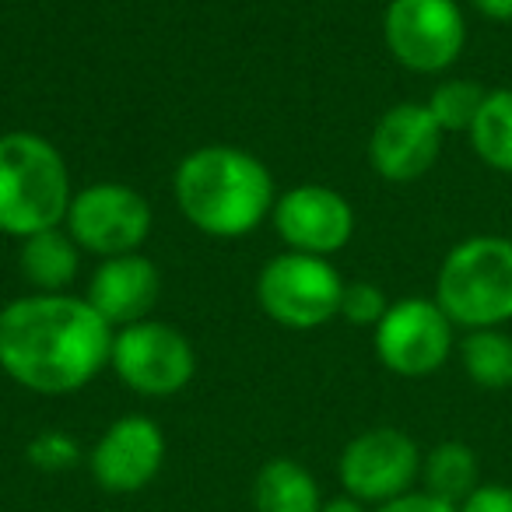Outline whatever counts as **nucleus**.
I'll use <instances>...</instances> for the list:
<instances>
[{
  "instance_id": "obj_1",
  "label": "nucleus",
  "mask_w": 512,
  "mask_h": 512,
  "mask_svg": "<svg viewBox=\"0 0 512 512\" xmlns=\"http://www.w3.org/2000/svg\"><path fill=\"white\" fill-rule=\"evenodd\" d=\"M116 330L78 295H22L0 309V369L39 397L78 393L109 365Z\"/></svg>"
},
{
  "instance_id": "obj_2",
  "label": "nucleus",
  "mask_w": 512,
  "mask_h": 512,
  "mask_svg": "<svg viewBox=\"0 0 512 512\" xmlns=\"http://www.w3.org/2000/svg\"><path fill=\"white\" fill-rule=\"evenodd\" d=\"M176 207L211 239H242L271 221L278 204L274 176L256 155L232 144H204L176 165Z\"/></svg>"
},
{
  "instance_id": "obj_3",
  "label": "nucleus",
  "mask_w": 512,
  "mask_h": 512,
  "mask_svg": "<svg viewBox=\"0 0 512 512\" xmlns=\"http://www.w3.org/2000/svg\"><path fill=\"white\" fill-rule=\"evenodd\" d=\"M74 186L60 148L36 130L0 134V235L29 239L64 225Z\"/></svg>"
},
{
  "instance_id": "obj_4",
  "label": "nucleus",
  "mask_w": 512,
  "mask_h": 512,
  "mask_svg": "<svg viewBox=\"0 0 512 512\" xmlns=\"http://www.w3.org/2000/svg\"><path fill=\"white\" fill-rule=\"evenodd\" d=\"M435 302L463 330L512 323V239L470 235L446 253L435 278Z\"/></svg>"
},
{
  "instance_id": "obj_5",
  "label": "nucleus",
  "mask_w": 512,
  "mask_h": 512,
  "mask_svg": "<svg viewBox=\"0 0 512 512\" xmlns=\"http://www.w3.org/2000/svg\"><path fill=\"white\" fill-rule=\"evenodd\" d=\"M344 278L327 256L285 253L271 256L256 274V302L278 327L320 330L341 316Z\"/></svg>"
},
{
  "instance_id": "obj_6",
  "label": "nucleus",
  "mask_w": 512,
  "mask_h": 512,
  "mask_svg": "<svg viewBox=\"0 0 512 512\" xmlns=\"http://www.w3.org/2000/svg\"><path fill=\"white\" fill-rule=\"evenodd\" d=\"M109 369L141 397H176L197 376V351L172 323L141 320L113 334Z\"/></svg>"
},
{
  "instance_id": "obj_7",
  "label": "nucleus",
  "mask_w": 512,
  "mask_h": 512,
  "mask_svg": "<svg viewBox=\"0 0 512 512\" xmlns=\"http://www.w3.org/2000/svg\"><path fill=\"white\" fill-rule=\"evenodd\" d=\"M383 39L400 67L414 74H442L467 46V18L456 0H390Z\"/></svg>"
},
{
  "instance_id": "obj_8",
  "label": "nucleus",
  "mask_w": 512,
  "mask_h": 512,
  "mask_svg": "<svg viewBox=\"0 0 512 512\" xmlns=\"http://www.w3.org/2000/svg\"><path fill=\"white\" fill-rule=\"evenodd\" d=\"M151 204L144 193L127 183H88L74 190L67 207L64 228L81 246V253L92 256H123L141 253L151 235Z\"/></svg>"
},
{
  "instance_id": "obj_9",
  "label": "nucleus",
  "mask_w": 512,
  "mask_h": 512,
  "mask_svg": "<svg viewBox=\"0 0 512 512\" xmlns=\"http://www.w3.org/2000/svg\"><path fill=\"white\" fill-rule=\"evenodd\" d=\"M453 320L442 313V306L425 295H407L390 302L386 316L372 330L376 358L404 379H425L449 362L456 348Z\"/></svg>"
},
{
  "instance_id": "obj_10",
  "label": "nucleus",
  "mask_w": 512,
  "mask_h": 512,
  "mask_svg": "<svg viewBox=\"0 0 512 512\" xmlns=\"http://www.w3.org/2000/svg\"><path fill=\"white\" fill-rule=\"evenodd\" d=\"M344 495L365 505H383L414 491L421 477V449L407 432L390 425L369 428L344 446L337 460Z\"/></svg>"
},
{
  "instance_id": "obj_11",
  "label": "nucleus",
  "mask_w": 512,
  "mask_h": 512,
  "mask_svg": "<svg viewBox=\"0 0 512 512\" xmlns=\"http://www.w3.org/2000/svg\"><path fill=\"white\" fill-rule=\"evenodd\" d=\"M271 225L288 249L330 260L355 235V207L334 186L299 183L292 190L278 193Z\"/></svg>"
},
{
  "instance_id": "obj_12",
  "label": "nucleus",
  "mask_w": 512,
  "mask_h": 512,
  "mask_svg": "<svg viewBox=\"0 0 512 512\" xmlns=\"http://www.w3.org/2000/svg\"><path fill=\"white\" fill-rule=\"evenodd\" d=\"M165 463V435L158 421L144 414L116 418L88 453L95 484L109 495H134L148 488Z\"/></svg>"
},
{
  "instance_id": "obj_13",
  "label": "nucleus",
  "mask_w": 512,
  "mask_h": 512,
  "mask_svg": "<svg viewBox=\"0 0 512 512\" xmlns=\"http://www.w3.org/2000/svg\"><path fill=\"white\" fill-rule=\"evenodd\" d=\"M442 137L425 102H397L372 127L369 165L386 183H414L439 162Z\"/></svg>"
},
{
  "instance_id": "obj_14",
  "label": "nucleus",
  "mask_w": 512,
  "mask_h": 512,
  "mask_svg": "<svg viewBox=\"0 0 512 512\" xmlns=\"http://www.w3.org/2000/svg\"><path fill=\"white\" fill-rule=\"evenodd\" d=\"M88 302L113 330L151 320L162 299V274L144 253H123L102 260L88 281Z\"/></svg>"
},
{
  "instance_id": "obj_15",
  "label": "nucleus",
  "mask_w": 512,
  "mask_h": 512,
  "mask_svg": "<svg viewBox=\"0 0 512 512\" xmlns=\"http://www.w3.org/2000/svg\"><path fill=\"white\" fill-rule=\"evenodd\" d=\"M18 271L39 295H64L78 281L81 271V246L71 239L64 225L36 232L22 239L18 249Z\"/></svg>"
},
{
  "instance_id": "obj_16",
  "label": "nucleus",
  "mask_w": 512,
  "mask_h": 512,
  "mask_svg": "<svg viewBox=\"0 0 512 512\" xmlns=\"http://www.w3.org/2000/svg\"><path fill=\"white\" fill-rule=\"evenodd\" d=\"M253 509L256 512H320L323 495L313 470H306L292 456L267 460L256 470L253 481Z\"/></svg>"
},
{
  "instance_id": "obj_17",
  "label": "nucleus",
  "mask_w": 512,
  "mask_h": 512,
  "mask_svg": "<svg viewBox=\"0 0 512 512\" xmlns=\"http://www.w3.org/2000/svg\"><path fill=\"white\" fill-rule=\"evenodd\" d=\"M421 484H425L428 495L442 498L449 505H460L481 484L477 453L467 442H439L432 453L421 456Z\"/></svg>"
},
{
  "instance_id": "obj_18",
  "label": "nucleus",
  "mask_w": 512,
  "mask_h": 512,
  "mask_svg": "<svg viewBox=\"0 0 512 512\" xmlns=\"http://www.w3.org/2000/svg\"><path fill=\"white\" fill-rule=\"evenodd\" d=\"M467 137L488 169L512 176V88H491L484 95V106Z\"/></svg>"
},
{
  "instance_id": "obj_19",
  "label": "nucleus",
  "mask_w": 512,
  "mask_h": 512,
  "mask_svg": "<svg viewBox=\"0 0 512 512\" xmlns=\"http://www.w3.org/2000/svg\"><path fill=\"white\" fill-rule=\"evenodd\" d=\"M460 362L470 383L481 390H509L512 386V334L502 327L467 330L460 341Z\"/></svg>"
},
{
  "instance_id": "obj_20",
  "label": "nucleus",
  "mask_w": 512,
  "mask_h": 512,
  "mask_svg": "<svg viewBox=\"0 0 512 512\" xmlns=\"http://www.w3.org/2000/svg\"><path fill=\"white\" fill-rule=\"evenodd\" d=\"M484 95H488V88H481L477 81L446 78L432 88L425 106H428V113L435 116V123L442 127V134H460V130L467 134V130L474 127L477 113H481Z\"/></svg>"
},
{
  "instance_id": "obj_21",
  "label": "nucleus",
  "mask_w": 512,
  "mask_h": 512,
  "mask_svg": "<svg viewBox=\"0 0 512 512\" xmlns=\"http://www.w3.org/2000/svg\"><path fill=\"white\" fill-rule=\"evenodd\" d=\"M25 460L43 474H67L81 463V446L74 435L60 432V428H46L25 446Z\"/></svg>"
},
{
  "instance_id": "obj_22",
  "label": "nucleus",
  "mask_w": 512,
  "mask_h": 512,
  "mask_svg": "<svg viewBox=\"0 0 512 512\" xmlns=\"http://www.w3.org/2000/svg\"><path fill=\"white\" fill-rule=\"evenodd\" d=\"M390 299L383 295V288L372 285V281H344V295H341V320L355 323V327H372L386 316Z\"/></svg>"
},
{
  "instance_id": "obj_23",
  "label": "nucleus",
  "mask_w": 512,
  "mask_h": 512,
  "mask_svg": "<svg viewBox=\"0 0 512 512\" xmlns=\"http://www.w3.org/2000/svg\"><path fill=\"white\" fill-rule=\"evenodd\" d=\"M456 512H512V488L509 484H477Z\"/></svg>"
},
{
  "instance_id": "obj_24",
  "label": "nucleus",
  "mask_w": 512,
  "mask_h": 512,
  "mask_svg": "<svg viewBox=\"0 0 512 512\" xmlns=\"http://www.w3.org/2000/svg\"><path fill=\"white\" fill-rule=\"evenodd\" d=\"M376 512H456V505L442 502V498L428 495V491H407V495L393 498V502L376 505Z\"/></svg>"
},
{
  "instance_id": "obj_25",
  "label": "nucleus",
  "mask_w": 512,
  "mask_h": 512,
  "mask_svg": "<svg viewBox=\"0 0 512 512\" xmlns=\"http://www.w3.org/2000/svg\"><path fill=\"white\" fill-rule=\"evenodd\" d=\"M467 4L481 18H488V22H498V25L512 22V0H467Z\"/></svg>"
},
{
  "instance_id": "obj_26",
  "label": "nucleus",
  "mask_w": 512,
  "mask_h": 512,
  "mask_svg": "<svg viewBox=\"0 0 512 512\" xmlns=\"http://www.w3.org/2000/svg\"><path fill=\"white\" fill-rule=\"evenodd\" d=\"M320 512H365V502H358V498H351V495H337V498H330V502H323Z\"/></svg>"
}]
</instances>
